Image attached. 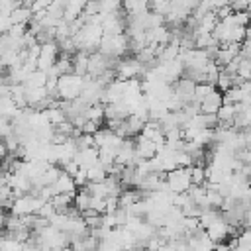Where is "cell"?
Returning <instances> with one entry per match:
<instances>
[{
    "label": "cell",
    "instance_id": "1",
    "mask_svg": "<svg viewBox=\"0 0 251 251\" xmlns=\"http://www.w3.org/2000/svg\"><path fill=\"white\" fill-rule=\"evenodd\" d=\"M102 35H104V29L100 24H92V22H84L78 31L73 33V39H75V45H76V51H96L100 41H102Z\"/></svg>",
    "mask_w": 251,
    "mask_h": 251
},
{
    "label": "cell",
    "instance_id": "2",
    "mask_svg": "<svg viewBox=\"0 0 251 251\" xmlns=\"http://www.w3.org/2000/svg\"><path fill=\"white\" fill-rule=\"evenodd\" d=\"M214 37L220 43H241L245 39V25L237 24L233 18V12L229 16L220 18V22L214 27Z\"/></svg>",
    "mask_w": 251,
    "mask_h": 251
},
{
    "label": "cell",
    "instance_id": "3",
    "mask_svg": "<svg viewBox=\"0 0 251 251\" xmlns=\"http://www.w3.org/2000/svg\"><path fill=\"white\" fill-rule=\"evenodd\" d=\"M131 45H129V37L127 33H104L102 41L98 45V51H102L104 55L112 57V59H120L126 57L129 53Z\"/></svg>",
    "mask_w": 251,
    "mask_h": 251
},
{
    "label": "cell",
    "instance_id": "4",
    "mask_svg": "<svg viewBox=\"0 0 251 251\" xmlns=\"http://www.w3.org/2000/svg\"><path fill=\"white\" fill-rule=\"evenodd\" d=\"M84 84V76L71 71L57 78V98L59 100H75L80 96Z\"/></svg>",
    "mask_w": 251,
    "mask_h": 251
},
{
    "label": "cell",
    "instance_id": "5",
    "mask_svg": "<svg viewBox=\"0 0 251 251\" xmlns=\"http://www.w3.org/2000/svg\"><path fill=\"white\" fill-rule=\"evenodd\" d=\"M45 200L41 196H37L35 192H25V194H20L14 198L12 206H10V214L14 216H33L37 214V210L41 208Z\"/></svg>",
    "mask_w": 251,
    "mask_h": 251
},
{
    "label": "cell",
    "instance_id": "6",
    "mask_svg": "<svg viewBox=\"0 0 251 251\" xmlns=\"http://www.w3.org/2000/svg\"><path fill=\"white\" fill-rule=\"evenodd\" d=\"M145 65L137 59V57H120L116 63H114V73H116V78H139L143 76L145 73Z\"/></svg>",
    "mask_w": 251,
    "mask_h": 251
},
{
    "label": "cell",
    "instance_id": "7",
    "mask_svg": "<svg viewBox=\"0 0 251 251\" xmlns=\"http://www.w3.org/2000/svg\"><path fill=\"white\" fill-rule=\"evenodd\" d=\"M165 180L169 184V190L173 192H186L192 186L190 167H175L165 173Z\"/></svg>",
    "mask_w": 251,
    "mask_h": 251
},
{
    "label": "cell",
    "instance_id": "8",
    "mask_svg": "<svg viewBox=\"0 0 251 251\" xmlns=\"http://www.w3.org/2000/svg\"><path fill=\"white\" fill-rule=\"evenodd\" d=\"M59 55H61V49H59L57 39H51V41L41 43L39 45V55H37V69H41V71L47 73L57 63Z\"/></svg>",
    "mask_w": 251,
    "mask_h": 251
},
{
    "label": "cell",
    "instance_id": "9",
    "mask_svg": "<svg viewBox=\"0 0 251 251\" xmlns=\"http://www.w3.org/2000/svg\"><path fill=\"white\" fill-rule=\"evenodd\" d=\"M124 143V137L120 133H116L112 127H100L94 133V145L98 149H120V145Z\"/></svg>",
    "mask_w": 251,
    "mask_h": 251
},
{
    "label": "cell",
    "instance_id": "10",
    "mask_svg": "<svg viewBox=\"0 0 251 251\" xmlns=\"http://www.w3.org/2000/svg\"><path fill=\"white\" fill-rule=\"evenodd\" d=\"M124 10L120 12H110V14H102V29L104 33H124L126 31V22L127 18H124L122 14Z\"/></svg>",
    "mask_w": 251,
    "mask_h": 251
},
{
    "label": "cell",
    "instance_id": "11",
    "mask_svg": "<svg viewBox=\"0 0 251 251\" xmlns=\"http://www.w3.org/2000/svg\"><path fill=\"white\" fill-rule=\"evenodd\" d=\"M231 231H233V227H231V226H229V222L224 218V214H222L220 218H216V220L206 227V233H208L216 243L226 241V239L231 235Z\"/></svg>",
    "mask_w": 251,
    "mask_h": 251
},
{
    "label": "cell",
    "instance_id": "12",
    "mask_svg": "<svg viewBox=\"0 0 251 251\" xmlns=\"http://www.w3.org/2000/svg\"><path fill=\"white\" fill-rule=\"evenodd\" d=\"M194 88H196V82L186 75H182L176 82H173V92L180 98L182 104H188L194 100Z\"/></svg>",
    "mask_w": 251,
    "mask_h": 251
},
{
    "label": "cell",
    "instance_id": "13",
    "mask_svg": "<svg viewBox=\"0 0 251 251\" xmlns=\"http://www.w3.org/2000/svg\"><path fill=\"white\" fill-rule=\"evenodd\" d=\"M133 145H135L137 161H139V159H151V157H155L157 151H159V145H157L155 141H151L149 137L141 135V133L133 137Z\"/></svg>",
    "mask_w": 251,
    "mask_h": 251
},
{
    "label": "cell",
    "instance_id": "14",
    "mask_svg": "<svg viewBox=\"0 0 251 251\" xmlns=\"http://www.w3.org/2000/svg\"><path fill=\"white\" fill-rule=\"evenodd\" d=\"M188 239V247L190 249H196V251H208V249H214L216 247V241L206 233V229H198L194 231L192 235L186 237Z\"/></svg>",
    "mask_w": 251,
    "mask_h": 251
},
{
    "label": "cell",
    "instance_id": "15",
    "mask_svg": "<svg viewBox=\"0 0 251 251\" xmlns=\"http://www.w3.org/2000/svg\"><path fill=\"white\" fill-rule=\"evenodd\" d=\"M75 161L78 163L80 169H90L92 165L98 163V147L96 145H88V147H78Z\"/></svg>",
    "mask_w": 251,
    "mask_h": 251
},
{
    "label": "cell",
    "instance_id": "16",
    "mask_svg": "<svg viewBox=\"0 0 251 251\" xmlns=\"http://www.w3.org/2000/svg\"><path fill=\"white\" fill-rule=\"evenodd\" d=\"M224 104V92L216 86L212 92L206 94V98L200 102V112H206V114H216L220 110V106Z\"/></svg>",
    "mask_w": 251,
    "mask_h": 251
},
{
    "label": "cell",
    "instance_id": "17",
    "mask_svg": "<svg viewBox=\"0 0 251 251\" xmlns=\"http://www.w3.org/2000/svg\"><path fill=\"white\" fill-rule=\"evenodd\" d=\"M237 114H239V104L224 102V104L220 106V110L216 112V116H218V126H233Z\"/></svg>",
    "mask_w": 251,
    "mask_h": 251
},
{
    "label": "cell",
    "instance_id": "18",
    "mask_svg": "<svg viewBox=\"0 0 251 251\" xmlns=\"http://www.w3.org/2000/svg\"><path fill=\"white\" fill-rule=\"evenodd\" d=\"M22 106H18V102L12 98V94H4L0 96V116L8 118V120H16L22 114Z\"/></svg>",
    "mask_w": 251,
    "mask_h": 251
},
{
    "label": "cell",
    "instance_id": "19",
    "mask_svg": "<svg viewBox=\"0 0 251 251\" xmlns=\"http://www.w3.org/2000/svg\"><path fill=\"white\" fill-rule=\"evenodd\" d=\"M76 188H78V186H76L75 176L69 175V173H65V171H61V175H59L57 180L53 182V190H55V194H61V192H71V194H75Z\"/></svg>",
    "mask_w": 251,
    "mask_h": 251
},
{
    "label": "cell",
    "instance_id": "20",
    "mask_svg": "<svg viewBox=\"0 0 251 251\" xmlns=\"http://www.w3.org/2000/svg\"><path fill=\"white\" fill-rule=\"evenodd\" d=\"M149 2L151 0H122V10L126 16L141 14V12L149 10Z\"/></svg>",
    "mask_w": 251,
    "mask_h": 251
},
{
    "label": "cell",
    "instance_id": "21",
    "mask_svg": "<svg viewBox=\"0 0 251 251\" xmlns=\"http://www.w3.org/2000/svg\"><path fill=\"white\" fill-rule=\"evenodd\" d=\"M88 51H75V55H73V71L75 73H78V75H82V76H86V73H88Z\"/></svg>",
    "mask_w": 251,
    "mask_h": 251
},
{
    "label": "cell",
    "instance_id": "22",
    "mask_svg": "<svg viewBox=\"0 0 251 251\" xmlns=\"http://www.w3.org/2000/svg\"><path fill=\"white\" fill-rule=\"evenodd\" d=\"M12 22L14 24H29L31 22V18H33V12H31V8L29 6H25V4H20L18 8H14L12 10Z\"/></svg>",
    "mask_w": 251,
    "mask_h": 251
},
{
    "label": "cell",
    "instance_id": "23",
    "mask_svg": "<svg viewBox=\"0 0 251 251\" xmlns=\"http://www.w3.org/2000/svg\"><path fill=\"white\" fill-rule=\"evenodd\" d=\"M47 80H49V75L45 73V71H41V69H33L29 75H27V78H25V86H45L47 84Z\"/></svg>",
    "mask_w": 251,
    "mask_h": 251
},
{
    "label": "cell",
    "instance_id": "24",
    "mask_svg": "<svg viewBox=\"0 0 251 251\" xmlns=\"http://www.w3.org/2000/svg\"><path fill=\"white\" fill-rule=\"evenodd\" d=\"M90 202H92V194L84 186H80V190L75 192V206H76V210L82 214L84 210L90 208Z\"/></svg>",
    "mask_w": 251,
    "mask_h": 251
},
{
    "label": "cell",
    "instance_id": "25",
    "mask_svg": "<svg viewBox=\"0 0 251 251\" xmlns=\"http://www.w3.org/2000/svg\"><path fill=\"white\" fill-rule=\"evenodd\" d=\"M216 88V84H212V82H206V80H202V82H196V88H194V102H202L204 98H206V94L208 92H212Z\"/></svg>",
    "mask_w": 251,
    "mask_h": 251
},
{
    "label": "cell",
    "instance_id": "26",
    "mask_svg": "<svg viewBox=\"0 0 251 251\" xmlns=\"http://www.w3.org/2000/svg\"><path fill=\"white\" fill-rule=\"evenodd\" d=\"M190 176H192V184H206V167L200 163L190 165Z\"/></svg>",
    "mask_w": 251,
    "mask_h": 251
},
{
    "label": "cell",
    "instance_id": "27",
    "mask_svg": "<svg viewBox=\"0 0 251 251\" xmlns=\"http://www.w3.org/2000/svg\"><path fill=\"white\" fill-rule=\"evenodd\" d=\"M149 10H153V12L161 14V16H165V14L171 10V0H151V2H149Z\"/></svg>",
    "mask_w": 251,
    "mask_h": 251
},
{
    "label": "cell",
    "instance_id": "28",
    "mask_svg": "<svg viewBox=\"0 0 251 251\" xmlns=\"http://www.w3.org/2000/svg\"><path fill=\"white\" fill-rule=\"evenodd\" d=\"M10 133H14V124H12V120L0 116V139L8 137Z\"/></svg>",
    "mask_w": 251,
    "mask_h": 251
},
{
    "label": "cell",
    "instance_id": "29",
    "mask_svg": "<svg viewBox=\"0 0 251 251\" xmlns=\"http://www.w3.org/2000/svg\"><path fill=\"white\" fill-rule=\"evenodd\" d=\"M14 25L12 22V16L6 14V12H0V33H8V29Z\"/></svg>",
    "mask_w": 251,
    "mask_h": 251
},
{
    "label": "cell",
    "instance_id": "30",
    "mask_svg": "<svg viewBox=\"0 0 251 251\" xmlns=\"http://www.w3.org/2000/svg\"><path fill=\"white\" fill-rule=\"evenodd\" d=\"M22 2L20 0H0V12H6V14H12L14 8H18Z\"/></svg>",
    "mask_w": 251,
    "mask_h": 251
},
{
    "label": "cell",
    "instance_id": "31",
    "mask_svg": "<svg viewBox=\"0 0 251 251\" xmlns=\"http://www.w3.org/2000/svg\"><path fill=\"white\" fill-rule=\"evenodd\" d=\"M10 151H8V147H6V143H4V139H0V163L6 159V155H8Z\"/></svg>",
    "mask_w": 251,
    "mask_h": 251
},
{
    "label": "cell",
    "instance_id": "32",
    "mask_svg": "<svg viewBox=\"0 0 251 251\" xmlns=\"http://www.w3.org/2000/svg\"><path fill=\"white\" fill-rule=\"evenodd\" d=\"M6 218H8V216H6V212H4V208L0 206V227H4V226H6Z\"/></svg>",
    "mask_w": 251,
    "mask_h": 251
},
{
    "label": "cell",
    "instance_id": "33",
    "mask_svg": "<svg viewBox=\"0 0 251 251\" xmlns=\"http://www.w3.org/2000/svg\"><path fill=\"white\" fill-rule=\"evenodd\" d=\"M245 37L247 39H251V22L247 24V27H245Z\"/></svg>",
    "mask_w": 251,
    "mask_h": 251
},
{
    "label": "cell",
    "instance_id": "34",
    "mask_svg": "<svg viewBox=\"0 0 251 251\" xmlns=\"http://www.w3.org/2000/svg\"><path fill=\"white\" fill-rule=\"evenodd\" d=\"M6 82V76H4V73H2V67H0V86Z\"/></svg>",
    "mask_w": 251,
    "mask_h": 251
}]
</instances>
